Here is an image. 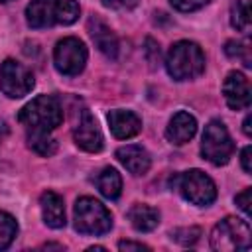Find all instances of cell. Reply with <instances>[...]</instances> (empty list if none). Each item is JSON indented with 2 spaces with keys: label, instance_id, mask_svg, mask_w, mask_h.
Here are the masks:
<instances>
[{
  "label": "cell",
  "instance_id": "cell-3",
  "mask_svg": "<svg viewBox=\"0 0 252 252\" xmlns=\"http://www.w3.org/2000/svg\"><path fill=\"white\" fill-rule=\"evenodd\" d=\"M75 230L87 236H100L112 228L110 211L94 197H79L73 209Z\"/></svg>",
  "mask_w": 252,
  "mask_h": 252
},
{
  "label": "cell",
  "instance_id": "cell-26",
  "mask_svg": "<svg viewBox=\"0 0 252 252\" xmlns=\"http://www.w3.org/2000/svg\"><path fill=\"white\" fill-rule=\"evenodd\" d=\"M234 203L238 205V209H240L246 217H250V215H252V207H250V205H252V189L246 187L242 193H238V195L234 197Z\"/></svg>",
  "mask_w": 252,
  "mask_h": 252
},
{
  "label": "cell",
  "instance_id": "cell-10",
  "mask_svg": "<svg viewBox=\"0 0 252 252\" xmlns=\"http://www.w3.org/2000/svg\"><path fill=\"white\" fill-rule=\"evenodd\" d=\"M222 94L230 110L248 108L252 100V91H250V83L246 75L240 71H230L222 83Z\"/></svg>",
  "mask_w": 252,
  "mask_h": 252
},
{
  "label": "cell",
  "instance_id": "cell-13",
  "mask_svg": "<svg viewBox=\"0 0 252 252\" xmlns=\"http://www.w3.org/2000/svg\"><path fill=\"white\" fill-rule=\"evenodd\" d=\"M57 6L59 0H32L26 8V22L33 30L51 28L57 24Z\"/></svg>",
  "mask_w": 252,
  "mask_h": 252
},
{
  "label": "cell",
  "instance_id": "cell-1",
  "mask_svg": "<svg viewBox=\"0 0 252 252\" xmlns=\"http://www.w3.org/2000/svg\"><path fill=\"white\" fill-rule=\"evenodd\" d=\"M165 69L175 81L197 79L205 71V53L195 41L181 39L169 47L165 55Z\"/></svg>",
  "mask_w": 252,
  "mask_h": 252
},
{
  "label": "cell",
  "instance_id": "cell-9",
  "mask_svg": "<svg viewBox=\"0 0 252 252\" xmlns=\"http://www.w3.org/2000/svg\"><path fill=\"white\" fill-rule=\"evenodd\" d=\"M73 140L75 144L89 152V154H96L102 150L104 146V138H102V132H100V126L96 122V118L91 114V110H81V116L73 128Z\"/></svg>",
  "mask_w": 252,
  "mask_h": 252
},
{
  "label": "cell",
  "instance_id": "cell-2",
  "mask_svg": "<svg viewBox=\"0 0 252 252\" xmlns=\"http://www.w3.org/2000/svg\"><path fill=\"white\" fill-rule=\"evenodd\" d=\"M18 120L28 130H43L51 132L63 122V108L57 96L53 94H39L32 98L20 112Z\"/></svg>",
  "mask_w": 252,
  "mask_h": 252
},
{
  "label": "cell",
  "instance_id": "cell-32",
  "mask_svg": "<svg viewBox=\"0 0 252 252\" xmlns=\"http://www.w3.org/2000/svg\"><path fill=\"white\" fill-rule=\"evenodd\" d=\"M43 248H59V250H61L63 246H61V244H43Z\"/></svg>",
  "mask_w": 252,
  "mask_h": 252
},
{
  "label": "cell",
  "instance_id": "cell-12",
  "mask_svg": "<svg viewBox=\"0 0 252 252\" xmlns=\"http://www.w3.org/2000/svg\"><path fill=\"white\" fill-rule=\"evenodd\" d=\"M195 132H197L195 116L185 112V110H179L169 118L167 128H165V138L173 146H183L195 136Z\"/></svg>",
  "mask_w": 252,
  "mask_h": 252
},
{
  "label": "cell",
  "instance_id": "cell-15",
  "mask_svg": "<svg viewBox=\"0 0 252 252\" xmlns=\"http://www.w3.org/2000/svg\"><path fill=\"white\" fill-rule=\"evenodd\" d=\"M89 33H91L94 45L98 47V51L102 55H106L108 59H116V55H118V37L110 30V26H106L98 18H91L89 20Z\"/></svg>",
  "mask_w": 252,
  "mask_h": 252
},
{
  "label": "cell",
  "instance_id": "cell-28",
  "mask_svg": "<svg viewBox=\"0 0 252 252\" xmlns=\"http://www.w3.org/2000/svg\"><path fill=\"white\" fill-rule=\"evenodd\" d=\"M118 248L120 250H150V246L142 244V242H132V240H122L118 242Z\"/></svg>",
  "mask_w": 252,
  "mask_h": 252
},
{
  "label": "cell",
  "instance_id": "cell-22",
  "mask_svg": "<svg viewBox=\"0 0 252 252\" xmlns=\"http://www.w3.org/2000/svg\"><path fill=\"white\" fill-rule=\"evenodd\" d=\"M81 14V6L77 0H59L57 6V24L61 26H71L79 20Z\"/></svg>",
  "mask_w": 252,
  "mask_h": 252
},
{
  "label": "cell",
  "instance_id": "cell-18",
  "mask_svg": "<svg viewBox=\"0 0 252 252\" xmlns=\"http://www.w3.org/2000/svg\"><path fill=\"white\" fill-rule=\"evenodd\" d=\"M94 183H96L100 195L106 197V199H110V201L118 199L120 193H122V177H120V173L114 167H104L96 175Z\"/></svg>",
  "mask_w": 252,
  "mask_h": 252
},
{
  "label": "cell",
  "instance_id": "cell-8",
  "mask_svg": "<svg viewBox=\"0 0 252 252\" xmlns=\"http://www.w3.org/2000/svg\"><path fill=\"white\" fill-rule=\"evenodd\" d=\"M35 85L33 73L20 61L6 59L0 65V89L8 98L26 96Z\"/></svg>",
  "mask_w": 252,
  "mask_h": 252
},
{
  "label": "cell",
  "instance_id": "cell-20",
  "mask_svg": "<svg viewBox=\"0 0 252 252\" xmlns=\"http://www.w3.org/2000/svg\"><path fill=\"white\" fill-rule=\"evenodd\" d=\"M230 24L238 32H250V0H232Z\"/></svg>",
  "mask_w": 252,
  "mask_h": 252
},
{
  "label": "cell",
  "instance_id": "cell-24",
  "mask_svg": "<svg viewBox=\"0 0 252 252\" xmlns=\"http://www.w3.org/2000/svg\"><path fill=\"white\" fill-rule=\"evenodd\" d=\"M199 236H201V228H197V226L175 228V230L171 232V238H173L175 242L183 244V246H191V244H195V242L199 240Z\"/></svg>",
  "mask_w": 252,
  "mask_h": 252
},
{
  "label": "cell",
  "instance_id": "cell-31",
  "mask_svg": "<svg viewBox=\"0 0 252 252\" xmlns=\"http://www.w3.org/2000/svg\"><path fill=\"white\" fill-rule=\"evenodd\" d=\"M8 134V124L4 122V120H0V142L4 140V136Z\"/></svg>",
  "mask_w": 252,
  "mask_h": 252
},
{
  "label": "cell",
  "instance_id": "cell-30",
  "mask_svg": "<svg viewBox=\"0 0 252 252\" xmlns=\"http://www.w3.org/2000/svg\"><path fill=\"white\" fill-rule=\"evenodd\" d=\"M250 122H252V116L248 114V116L244 118V122H242V130H244V134H246V136H252V128H250Z\"/></svg>",
  "mask_w": 252,
  "mask_h": 252
},
{
  "label": "cell",
  "instance_id": "cell-14",
  "mask_svg": "<svg viewBox=\"0 0 252 252\" xmlns=\"http://www.w3.org/2000/svg\"><path fill=\"white\" fill-rule=\"evenodd\" d=\"M116 159L132 173V175H144L148 173L152 165V158L144 146L138 144H128L116 150Z\"/></svg>",
  "mask_w": 252,
  "mask_h": 252
},
{
  "label": "cell",
  "instance_id": "cell-4",
  "mask_svg": "<svg viewBox=\"0 0 252 252\" xmlns=\"http://www.w3.org/2000/svg\"><path fill=\"white\" fill-rule=\"evenodd\" d=\"M173 187L177 193L197 207H209L217 199L215 181L201 169H189L173 177Z\"/></svg>",
  "mask_w": 252,
  "mask_h": 252
},
{
  "label": "cell",
  "instance_id": "cell-21",
  "mask_svg": "<svg viewBox=\"0 0 252 252\" xmlns=\"http://www.w3.org/2000/svg\"><path fill=\"white\" fill-rule=\"evenodd\" d=\"M18 234V222L16 219L6 213V211H0V250H6L14 238Z\"/></svg>",
  "mask_w": 252,
  "mask_h": 252
},
{
  "label": "cell",
  "instance_id": "cell-17",
  "mask_svg": "<svg viewBox=\"0 0 252 252\" xmlns=\"http://www.w3.org/2000/svg\"><path fill=\"white\" fill-rule=\"evenodd\" d=\"M128 220L138 232H150L159 224V211L150 205L136 203L128 209Z\"/></svg>",
  "mask_w": 252,
  "mask_h": 252
},
{
  "label": "cell",
  "instance_id": "cell-25",
  "mask_svg": "<svg viewBox=\"0 0 252 252\" xmlns=\"http://www.w3.org/2000/svg\"><path fill=\"white\" fill-rule=\"evenodd\" d=\"M169 2L179 12H195V10L203 8V6H207L211 0H169Z\"/></svg>",
  "mask_w": 252,
  "mask_h": 252
},
{
  "label": "cell",
  "instance_id": "cell-7",
  "mask_svg": "<svg viewBox=\"0 0 252 252\" xmlns=\"http://www.w3.org/2000/svg\"><path fill=\"white\" fill-rule=\"evenodd\" d=\"M87 59H89L87 45L73 35L59 39L53 49V65L61 75H67V77L79 75L85 69Z\"/></svg>",
  "mask_w": 252,
  "mask_h": 252
},
{
  "label": "cell",
  "instance_id": "cell-16",
  "mask_svg": "<svg viewBox=\"0 0 252 252\" xmlns=\"http://www.w3.org/2000/svg\"><path fill=\"white\" fill-rule=\"evenodd\" d=\"M39 207H41V217L43 222L49 228H63L65 226V203L63 197L55 191H43L39 197Z\"/></svg>",
  "mask_w": 252,
  "mask_h": 252
},
{
  "label": "cell",
  "instance_id": "cell-33",
  "mask_svg": "<svg viewBox=\"0 0 252 252\" xmlns=\"http://www.w3.org/2000/svg\"><path fill=\"white\" fill-rule=\"evenodd\" d=\"M0 2H2V4H6V2H12V0H0Z\"/></svg>",
  "mask_w": 252,
  "mask_h": 252
},
{
  "label": "cell",
  "instance_id": "cell-19",
  "mask_svg": "<svg viewBox=\"0 0 252 252\" xmlns=\"http://www.w3.org/2000/svg\"><path fill=\"white\" fill-rule=\"evenodd\" d=\"M28 146L43 158H51L57 152L55 138H51V134L43 130H28Z\"/></svg>",
  "mask_w": 252,
  "mask_h": 252
},
{
  "label": "cell",
  "instance_id": "cell-5",
  "mask_svg": "<svg viewBox=\"0 0 252 252\" xmlns=\"http://www.w3.org/2000/svg\"><path fill=\"white\" fill-rule=\"evenodd\" d=\"M252 244V232L246 220L236 217H226L215 224L211 230V248L219 252L248 250Z\"/></svg>",
  "mask_w": 252,
  "mask_h": 252
},
{
  "label": "cell",
  "instance_id": "cell-29",
  "mask_svg": "<svg viewBox=\"0 0 252 252\" xmlns=\"http://www.w3.org/2000/svg\"><path fill=\"white\" fill-rule=\"evenodd\" d=\"M100 2L106 8H120V6H124V0H100Z\"/></svg>",
  "mask_w": 252,
  "mask_h": 252
},
{
  "label": "cell",
  "instance_id": "cell-6",
  "mask_svg": "<svg viewBox=\"0 0 252 252\" xmlns=\"http://www.w3.org/2000/svg\"><path fill=\"white\" fill-rule=\"evenodd\" d=\"M234 154V142L220 120H211L201 138V156L213 165H224Z\"/></svg>",
  "mask_w": 252,
  "mask_h": 252
},
{
  "label": "cell",
  "instance_id": "cell-27",
  "mask_svg": "<svg viewBox=\"0 0 252 252\" xmlns=\"http://www.w3.org/2000/svg\"><path fill=\"white\" fill-rule=\"evenodd\" d=\"M240 163H242V169L246 173H252V148L250 146H246L240 152Z\"/></svg>",
  "mask_w": 252,
  "mask_h": 252
},
{
  "label": "cell",
  "instance_id": "cell-23",
  "mask_svg": "<svg viewBox=\"0 0 252 252\" xmlns=\"http://www.w3.org/2000/svg\"><path fill=\"white\" fill-rule=\"evenodd\" d=\"M248 51H250V47H248L246 41L230 39V41H226V45H224V53H226L228 57H238V59H242L246 67H250V55H248Z\"/></svg>",
  "mask_w": 252,
  "mask_h": 252
},
{
  "label": "cell",
  "instance_id": "cell-11",
  "mask_svg": "<svg viewBox=\"0 0 252 252\" xmlns=\"http://www.w3.org/2000/svg\"><path fill=\"white\" fill-rule=\"evenodd\" d=\"M108 126L110 132L114 134V138L118 140H128L134 138L136 134H140L142 130V118L132 112V110H124V108H114L108 112Z\"/></svg>",
  "mask_w": 252,
  "mask_h": 252
}]
</instances>
